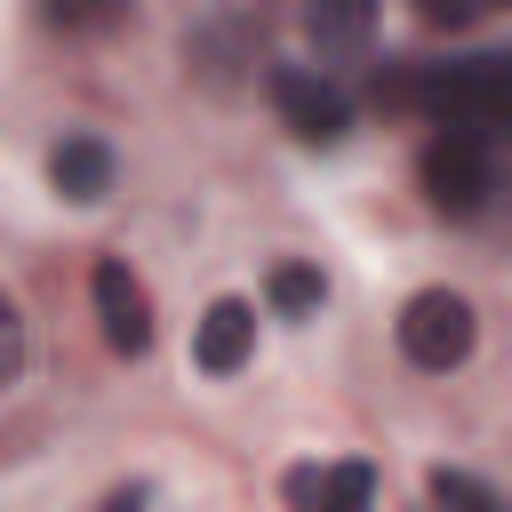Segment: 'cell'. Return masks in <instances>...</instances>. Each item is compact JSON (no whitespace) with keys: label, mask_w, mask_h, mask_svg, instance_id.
Segmentation results:
<instances>
[{"label":"cell","mask_w":512,"mask_h":512,"mask_svg":"<svg viewBox=\"0 0 512 512\" xmlns=\"http://www.w3.org/2000/svg\"><path fill=\"white\" fill-rule=\"evenodd\" d=\"M248 344H256V312H248L240 296H216V304L200 312V328H192V360H200L208 376H232V368L248 360Z\"/></svg>","instance_id":"8992f818"},{"label":"cell","mask_w":512,"mask_h":512,"mask_svg":"<svg viewBox=\"0 0 512 512\" xmlns=\"http://www.w3.org/2000/svg\"><path fill=\"white\" fill-rule=\"evenodd\" d=\"M400 352H408L416 368L448 376L456 360H472V304H464L456 288H424V296H408V312H400Z\"/></svg>","instance_id":"3957f363"},{"label":"cell","mask_w":512,"mask_h":512,"mask_svg":"<svg viewBox=\"0 0 512 512\" xmlns=\"http://www.w3.org/2000/svg\"><path fill=\"white\" fill-rule=\"evenodd\" d=\"M496 0H416V16L424 24H472V16H488Z\"/></svg>","instance_id":"5bb4252c"},{"label":"cell","mask_w":512,"mask_h":512,"mask_svg":"<svg viewBox=\"0 0 512 512\" xmlns=\"http://www.w3.org/2000/svg\"><path fill=\"white\" fill-rule=\"evenodd\" d=\"M288 504L296 512H368L376 504V472L368 464H304V472H288Z\"/></svg>","instance_id":"52a82bcc"},{"label":"cell","mask_w":512,"mask_h":512,"mask_svg":"<svg viewBox=\"0 0 512 512\" xmlns=\"http://www.w3.org/2000/svg\"><path fill=\"white\" fill-rule=\"evenodd\" d=\"M88 296H96V320H104V344L112 352H152V288L120 264V256H104L96 272H88Z\"/></svg>","instance_id":"277c9868"},{"label":"cell","mask_w":512,"mask_h":512,"mask_svg":"<svg viewBox=\"0 0 512 512\" xmlns=\"http://www.w3.org/2000/svg\"><path fill=\"white\" fill-rule=\"evenodd\" d=\"M16 368H24V312H16V296L0 288V384H16Z\"/></svg>","instance_id":"4fadbf2b"},{"label":"cell","mask_w":512,"mask_h":512,"mask_svg":"<svg viewBox=\"0 0 512 512\" xmlns=\"http://www.w3.org/2000/svg\"><path fill=\"white\" fill-rule=\"evenodd\" d=\"M424 192H432L440 216H480L488 192H496V160H488V144L440 128V136L424 144Z\"/></svg>","instance_id":"7a4b0ae2"},{"label":"cell","mask_w":512,"mask_h":512,"mask_svg":"<svg viewBox=\"0 0 512 512\" xmlns=\"http://www.w3.org/2000/svg\"><path fill=\"white\" fill-rule=\"evenodd\" d=\"M432 504H440V512H504V496H496L488 480L448 472V464H432Z\"/></svg>","instance_id":"30bf717a"},{"label":"cell","mask_w":512,"mask_h":512,"mask_svg":"<svg viewBox=\"0 0 512 512\" xmlns=\"http://www.w3.org/2000/svg\"><path fill=\"white\" fill-rule=\"evenodd\" d=\"M376 24V0H312V40L320 56H360Z\"/></svg>","instance_id":"9c48e42d"},{"label":"cell","mask_w":512,"mask_h":512,"mask_svg":"<svg viewBox=\"0 0 512 512\" xmlns=\"http://www.w3.org/2000/svg\"><path fill=\"white\" fill-rule=\"evenodd\" d=\"M272 104H280V120L304 136V144H336L344 128H352V104H344V88L336 80H320V72H272Z\"/></svg>","instance_id":"5b68a950"},{"label":"cell","mask_w":512,"mask_h":512,"mask_svg":"<svg viewBox=\"0 0 512 512\" xmlns=\"http://www.w3.org/2000/svg\"><path fill=\"white\" fill-rule=\"evenodd\" d=\"M384 96H392V104H408V112H432L440 128H456V136H480V144L512 136V56L424 64V72H400Z\"/></svg>","instance_id":"6da1fadb"},{"label":"cell","mask_w":512,"mask_h":512,"mask_svg":"<svg viewBox=\"0 0 512 512\" xmlns=\"http://www.w3.org/2000/svg\"><path fill=\"white\" fill-rule=\"evenodd\" d=\"M104 512H144V488H120V496H104Z\"/></svg>","instance_id":"9a60e30c"},{"label":"cell","mask_w":512,"mask_h":512,"mask_svg":"<svg viewBox=\"0 0 512 512\" xmlns=\"http://www.w3.org/2000/svg\"><path fill=\"white\" fill-rule=\"evenodd\" d=\"M128 16V0H48V24H64V32H112Z\"/></svg>","instance_id":"8fae6325"},{"label":"cell","mask_w":512,"mask_h":512,"mask_svg":"<svg viewBox=\"0 0 512 512\" xmlns=\"http://www.w3.org/2000/svg\"><path fill=\"white\" fill-rule=\"evenodd\" d=\"M48 176H56L64 200H104V192H112V152H104L96 136H64V144L48 152Z\"/></svg>","instance_id":"ba28073f"},{"label":"cell","mask_w":512,"mask_h":512,"mask_svg":"<svg viewBox=\"0 0 512 512\" xmlns=\"http://www.w3.org/2000/svg\"><path fill=\"white\" fill-rule=\"evenodd\" d=\"M272 304H280V312H312V304H320V272H312V264H280V272H272Z\"/></svg>","instance_id":"7c38bea8"}]
</instances>
